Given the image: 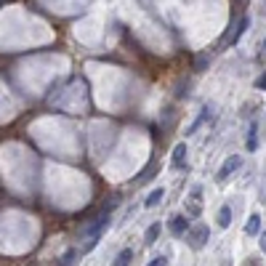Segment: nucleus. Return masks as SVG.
<instances>
[{
  "mask_svg": "<svg viewBox=\"0 0 266 266\" xmlns=\"http://www.w3.org/2000/svg\"><path fill=\"white\" fill-rule=\"evenodd\" d=\"M240 168H242V157H240V155H232V157H229V160H226V163L221 165V170H218V173H216V179H218V181H221V184H224V181H226L229 176H232V173H234V170H240Z\"/></svg>",
  "mask_w": 266,
  "mask_h": 266,
  "instance_id": "7ed1b4c3",
  "label": "nucleus"
},
{
  "mask_svg": "<svg viewBox=\"0 0 266 266\" xmlns=\"http://www.w3.org/2000/svg\"><path fill=\"white\" fill-rule=\"evenodd\" d=\"M165 197V189L160 187V189H155V192H149V197L144 200V208H155V205H160V200Z\"/></svg>",
  "mask_w": 266,
  "mask_h": 266,
  "instance_id": "1a4fd4ad",
  "label": "nucleus"
},
{
  "mask_svg": "<svg viewBox=\"0 0 266 266\" xmlns=\"http://www.w3.org/2000/svg\"><path fill=\"white\" fill-rule=\"evenodd\" d=\"M160 232H163V224H152L146 229V234H144V242H146V245H152V242L160 237Z\"/></svg>",
  "mask_w": 266,
  "mask_h": 266,
  "instance_id": "9d476101",
  "label": "nucleus"
},
{
  "mask_svg": "<svg viewBox=\"0 0 266 266\" xmlns=\"http://www.w3.org/2000/svg\"><path fill=\"white\" fill-rule=\"evenodd\" d=\"M258 232H261V216L253 213V216L248 218V224H245V234H248V237H256Z\"/></svg>",
  "mask_w": 266,
  "mask_h": 266,
  "instance_id": "0eeeda50",
  "label": "nucleus"
},
{
  "mask_svg": "<svg viewBox=\"0 0 266 266\" xmlns=\"http://www.w3.org/2000/svg\"><path fill=\"white\" fill-rule=\"evenodd\" d=\"M261 253H263V256H266V232L261 234Z\"/></svg>",
  "mask_w": 266,
  "mask_h": 266,
  "instance_id": "6ab92c4d",
  "label": "nucleus"
},
{
  "mask_svg": "<svg viewBox=\"0 0 266 266\" xmlns=\"http://www.w3.org/2000/svg\"><path fill=\"white\" fill-rule=\"evenodd\" d=\"M0 3H3V0H0Z\"/></svg>",
  "mask_w": 266,
  "mask_h": 266,
  "instance_id": "aec40b11",
  "label": "nucleus"
},
{
  "mask_svg": "<svg viewBox=\"0 0 266 266\" xmlns=\"http://www.w3.org/2000/svg\"><path fill=\"white\" fill-rule=\"evenodd\" d=\"M149 263H152V266H163V263H168V258H165V256H157V258L149 261Z\"/></svg>",
  "mask_w": 266,
  "mask_h": 266,
  "instance_id": "a211bd4d",
  "label": "nucleus"
},
{
  "mask_svg": "<svg viewBox=\"0 0 266 266\" xmlns=\"http://www.w3.org/2000/svg\"><path fill=\"white\" fill-rule=\"evenodd\" d=\"M218 226H221V229L232 226V208H229V205H224L221 211H218Z\"/></svg>",
  "mask_w": 266,
  "mask_h": 266,
  "instance_id": "6e6552de",
  "label": "nucleus"
},
{
  "mask_svg": "<svg viewBox=\"0 0 266 266\" xmlns=\"http://www.w3.org/2000/svg\"><path fill=\"white\" fill-rule=\"evenodd\" d=\"M184 237H187L192 250H202L208 245V240H211V229H208L205 224H194V226H189L187 232H184Z\"/></svg>",
  "mask_w": 266,
  "mask_h": 266,
  "instance_id": "f257e3e1",
  "label": "nucleus"
},
{
  "mask_svg": "<svg viewBox=\"0 0 266 266\" xmlns=\"http://www.w3.org/2000/svg\"><path fill=\"white\" fill-rule=\"evenodd\" d=\"M208 64H211V56H208V53H200L197 59H194V69H197V72H205Z\"/></svg>",
  "mask_w": 266,
  "mask_h": 266,
  "instance_id": "ddd939ff",
  "label": "nucleus"
},
{
  "mask_svg": "<svg viewBox=\"0 0 266 266\" xmlns=\"http://www.w3.org/2000/svg\"><path fill=\"white\" fill-rule=\"evenodd\" d=\"M131 258H133V250H123V253H117V258H114V263H117V266H123V263H131Z\"/></svg>",
  "mask_w": 266,
  "mask_h": 266,
  "instance_id": "4468645a",
  "label": "nucleus"
},
{
  "mask_svg": "<svg viewBox=\"0 0 266 266\" xmlns=\"http://www.w3.org/2000/svg\"><path fill=\"white\" fill-rule=\"evenodd\" d=\"M75 256H77V250H67L59 261H62V263H72V258H75Z\"/></svg>",
  "mask_w": 266,
  "mask_h": 266,
  "instance_id": "dca6fc26",
  "label": "nucleus"
},
{
  "mask_svg": "<svg viewBox=\"0 0 266 266\" xmlns=\"http://www.w3.org/2000/svg\"><path fill=\"white\" fill-rule=\"evenodd\" d=\"M256 133H258V123H250V136H248V141H245L248 152H253V149L258 146V138H256Z\"/></svg>",
  "mask_w": 266,
  "mask_h": 266,
  "instance_id": "9b49d317",
  "label": "nucleus"
},
{
  "mask_svg": "<svg viewBox=\"0 0 266 266\" xmlns=\"http://www.w3.org/2000/svg\"><path fill=\"white\" fill-rule=\"evenodd\" d=\"M168 229H170V234L173 237H184V232L189 229V221L184 216H173L170 218V224H168Z\"/></svg>",
  "mask_w": 266,
  "mask_h": 266,
  "instance_id": "20e7f679",
  "label": "nucleus"
},
{
  "mask_svg": "<svg viewBox=\"0 0 266 266\" xmlns=\"http://www.w3.org/2000/svg\"><path fill=\"white\" fill-rule=\"evenodd\" d=\"M152 173H155V163H149V165H146V170H144L141 176L136 179V184H141V181H149V179H152Z\"/></svg>",
  "mask_w": 266,
  "mask_h": 266,
  "instance_id": "2eb2a0df",
  "label": "nucleus"
},
{
  "mask_svg": "<svg viewBox=\"0 0 266 266\" xmlns=\"http://www.w3.org/2000/svg\"><path fill=\"white\" fill-rule=\"evenodd\" d=\"M248 27H250V16H242V19L237 21V27H234V32H232V35H229V43H237V40L242 38V35H245V32H248Z\"/></svg>",
  "mask_w": 266,
  "mask_h": 266,
  "instance_id": "423d86ee",
  "label": "nucleus"
},
{
  "mask_svg": "<svg viewBox=\"0 0 266 266\" xmlns=\"http://www.w3.org/2000/svg\"><path fill=\"white\" fill-rule=\"evenodd\" d=\"M256 88H258V91H266V72H263L258 80H256Z\"/></svg>",
  "mask_w": 266,
  "mask_h": 266,
  "instance_id": "f3484780",
  "label": "nucleus"
},
{
  "mask_svg": "<svg viewBox=\"0 0 266 266\" xmlns=\"http://www.w3.org/2000/svg\"><path fill=\"white\" fill-rule=\"evenodd\" d=\"M114 205H117V200H109V202H107V208L101 211V216H96V221L85 229V234H88L91 240H99V234L109 226V213H112V208H114Z\"/></svg>",
  "mask_w": 266,
  "mask_h": 266,
  "instance_id": "f03ea898",
  "label": "nucleus"
},
{
  "mask_svg": "<svg viewBox=\"0 0 266 266\" xmlns=\"http://www.w3.org/2000/svg\"><path fill=\"white\" fill-rule=\"evenodd\" d=\"M187 155H189V146L184 144V141L173 146V160H170V163H173V168H181L184 163H187Z\"/></svg>",
  "mask_w": 266,
  "mask_h": 266,
  "instance_id": "39448f33",
  "label": "nucleus"
},
{
  "mask_svg": "<svg viewBox=\"0 0 266 266\" xmlns=\"http://www.w3.org/2000/svg\"><path fill=\"white\" fill-rule=\"evenodd\" d=\"M211 112H213V107H205V109H202V114H200L197 120H194V125H192V128H189V133H194V131H197L200 125H202V123H205L208 117H211Z\"/></svg>",
  "mask_w": 266,
  "mask_h": 266,
  "instance_id": "f8f14e48",
  "label": "nucleus"
}]
</instances>
